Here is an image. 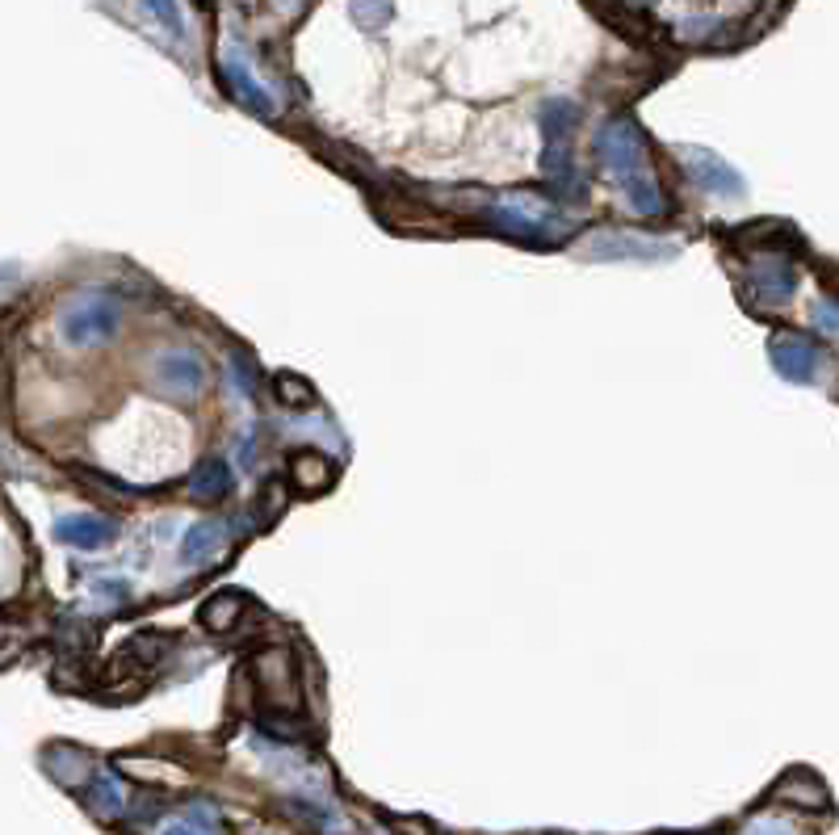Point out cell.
<instances>
[{
    "mask_svg": "<svg viewBox=\"0 0 839 835\" xmlns=\"http://www.w3.org/2000/svg\"><path fill=\"white\" fill-rule=\"evenodd\" d=\"M596 156H601V168L617 181L626 207L642 219H655L663 214V193H659V177L647 160V139L634 118H608L601 130H596Z\"/></svg>",
    "mask_w": 839,
    "mask_h": 835,
    "instance_id": "obj_1",
    "label": "cell"
},
{
    "mask_svg": "<svg viewBox=\"0 0 839 835\" xmlns=\"http://www.w3.org/2000/svg\"><path fill=\"white\" fill-rule=\"evenodd\" d=\"M676 244L668 240H642V235H596L587 244V256L596 261H629V256H668Z\"/></svg>",
    "mask_w": 839,
    "mask_h": 835,
    "instance_id": "obj_11",
    "label": "cell"
},
{
    "mask_svg": "<svg viewBox=\"0 0 839 835\" xmlns=\"http://www.w3.org/2000/svg\"><path fill=\"white\" fill-rule=\"evenodd\" d=\"M252 680L273 701V710H298V676L286 651H261L252 659Z\"/></svg>",
    "mask_w": 839,
    "mask_h": 835,
    "instance_id": "obj_5",
    "label": "cell"
},
{
    "mask_svg": "<svg viewBox=\"0 0 839 835\" xmlns=\"http://www.w3.org/2000/svg\"><path fill=\"white\" fill-rule=\"evenodd\" d=\"M235 454H240V466H252V462H256V429H248L244 437L235 441Z\"/></svg>",
    "mask_w": 839,
    "mask_h": 835,
    "instance_id": "obj_27",
    "label": "cell"
},
{
    "mask_svg": "<svg viewBox=\"0 0 839 835\" xmlns=\"http://www.w3.org/2000/svg\"><path fill=\"white\" fill-rule=\"evenodd\" d=\"M139 4L164 25L172 39H185V9H181V0H139Z\"/></svg>",
    "mask_w": 839,
    "mask_h": 835,
    "instance_id": "obj_20",
    "label": "cell"
},
{
    "mask_svg": "<svg viewBox=\"0 0 839 835\" xmlns=\"http://www.w3.org/2000/svg\"><path fill=\"white\" fill-rule=\"evenodd\" d=\"M815 324H818V332H836V303H831V298H822V303H818Z\"/></svg>",
    "mask_w": 839,
    "mask_h": 835,
    "instance_id": "obj_26",
    "label": "cell"
},
{
    "mask_svg": "<svg viewBox=\"0 0 839 835\" xmlns=\"http://www.w3.org/2000/svg\"><path fill=\"white\" fill-rule=\"evenodd\" d=\"M491 223L517 240H529V244H559L566 235V219L554 214V210L538 202V198H524V193H512V198H500L491 207Z\"/></svg>",
    "mask_w": 839,
    "mask_h": 835,
    "instance_id": "obj_3",
    "label": "cell"
},
{
    "mask_svg": "<svg viewBox=\"0 0 839 835\" xmlns=\"http://www.w3.org/2000/svg\"><path fill=\"white\" fill-rule=\"evenodd\" d=\"M168 647H172V638H168V634H139V638H130L126 655H139L144 664H156Z\"/></svg>",
    "mask_w": 839,
    "mask_h": 835,
    "instance_id": "obj_23",
    "label": "cell"
},
{
    "mask_svg": "<svg viewBox=\"0 0 839 835\" xmlns=\"http://www.w3.org/2000/svg\"><path fill=\"white\" fill-rule=\"evenodd\" d=\"M55 538L63 546H76V550H97V546L118 538V525L102 512H72V517L55 521Z\"/></svg>",
    "mask_w": 839,
    "mask_h": 835,
    "instance_id": "obj_10",
    "label": "cell"
},
{
    "mask_svg": "<svg viewBox=\"0 0 839 835\" xmlns=\"http://www.w3.org/2000/svg\"><path fill=\"white\" fill-rule=\"evenodd\" d=\"M542 135H545V144H566V130L575 126V118H580V109L571 102H563V97H554V102H545L542 105Z\"/></svg>",
    "mask_w": 839,
    "mask_h": 835,
    "instance_id": "obj_18",
    "label": "cell"
},
{
    "mask_svg": "<svg viewBox=\"0 0 839 835\" xmlns=\"http://www.w3.org/2000/svg\"><path fill=\"white\" fill-rule=\"evenodd\" d=\"M156 382L164 387L168 395H181V399H193L202 391V382H206V366H202V357L198 353H164L156 361Z\"/></svg>",
    "mask_w": 839,
    "mask_h": 835,
    "instance_id": "obj_9",
    "label": "cell"
},
{
    "mask_svg": "<svg viewBox=\"0 0 839 835\" xmlns=\"http://www.w3.org/2000/svg\"><path fill=\"white\" fill-rule=\"evenodd\" d=\"M290 479L298 492H323L332 483V462L323 454H315V450H302V454L290 458Z\"/></svg>",
    "mask_w": 839,
    "mask_h": 835,
    "instance_id": "obj_16",
    "label": "cell"
},
{
    "mask_svg": "<svg viewBox=\"0 0 839 835\" xmlns=\"http://www.w3.org/2000/svg\"><path fill=\"white\" fill-rule=\"evenodd\" d=\"M349 9H353V21L361 30H382L386 21L395 18V4H391V0H353Z\"/></svg>",
    "mask_w": 839,
    "mask_h": 835,
    "instance_id": "obj_21",
    "label": "cell"
},
{
    "mask_svg": "<svg viewBox=\"0 0 839 835\" xmlns=\"http://www.w3.org/2000/svg\"><path fill=\"white\" fill-rule=\"evenodd\" d=\"M93 592H97L102 605H126V601H130V584H126V580H97Z\"/></svg>",
    "mask_w": 839,
    "mask_h": 835,
    "instance_id": "obj_24",
    "label": "cell"
},
{
    "mask_svg": "<svg viewBox=\"0 0 839 835\" xmlns=\"http://www.w3.org/2000/svg\"><path fill=\"white\" fill-rule=\"evenodd\" d=\"M219 76L231 88V97L240 105H248L252 114H277V102H273V88L261 81V72L252 67V55L240 46L235 39H227L219 46Z\"/></svg>",
    "mask_w": 839,
    "mask_h": 835,
    "instance_id": "obj_4",
    "label": "cell"
},
{
    "mask_svg": "<svg viewBox=\"0 0 839 835\" xmlns=\"http://www.w3.org/2000/svg\"><path fill=\"white\" fill-rule=\"evenodd\" d=\"M164 835H210V827H202V823L185 818V823H172V827H164Z\"/></svg>",
    "mask_w": 839,
    "mask_h": 835,
    "instance_id": "obj_28",
    "label": "cell"
},
{
    "mask_svg": "<svg viewBox=\"0 0 839 835\" xmlns=\"http://www.w3.org/2000/svg\"><path fill=\"white\" fill-rule=\"evenodd\" d=\"M231 492V466L223 458L198 462V471L189 475V496L193 500H223Z\"/></svg>",
    "mask_w": 839,
    "mask_h": 835,
    "instance_id": "obj_14",
    "label": "cell"
},
{
    "mask_svg": "<svg viewBox=\"0 0 839 835\" xmlns=\"http://www.w3.org/2000/svg\"><path fill=\"white\" fill-rule=\"evenodd\" d=\"M46 769H51V776L60 785H72V790H84V781L93 773V764H88V755L81 748H51L46 752Z\"/></svg>",
    "mask_w": 839,
    "mask_h": 835,
    "instance_id": "obj_15",
    "label": "cell"
},
{
    "mask_svg": "<svg viewBox=\"0 0 839 835\" xmlns=\"http://www.w3.org/2000/svg\"><path fill=\"white\" fill-rule=\"evenodd\" d=\"M223 542H227V533H223V521L189 525L185 542H181V559H185L189 567L206 563V559H214V554L223 550Z\"/></svg>",
    "mask_w": 839,
    "mask_h": 835,
    "instance_id": "obj_13",
    "label": "cell"
},
{
    "mask_svg": "<svg viewBox=\"0 0 839 835\" xmlns=\"http://www.w3.org/2000/svg\"><path fill=\"white\" fill-rule=\"evenodd\" d=\"M768 353H773L776 374L789 378V382H815L818 378V349L806 336H773Z\"/></svg>",
    "mask_w": 839,
    "mask_h": 835,
    "instance_id": "obj_8",
    "label": "cell"
},
{
    "mask_svg": "<svg viewBox=\"0 0 839 835\" xmlns=\"http://www.w3.org/2000/svg\"><path fill=\"white\" fill-rule=\"evenodd\" d=\"M680 165H684V172L692 177V186L705 189V193H718V198H739V193L747 189L743 177H739L722 156L705 151V147H684V151H680Z\"/></svg>",
    "mask_w": 839,
    "mask_h": 835,
    "instance_id": "obj_6",
    "label": "cell"
},
{
    "mask_svg": "<svg viewBox=\"0 0 839 835\" xmlns=\"http://www.w3.org/2000/svg\"><path fill=\"white\" fill-rule=\"evenodd\" d=\"M240 613H244V596L240 592H219L202 605V626L214 630V634H227V630L240 626Z\"/></svg>",
    "mask_w": 839,
    "mask_h": 835,
    "instance_id": "obj_17",
    "label": "cell"
},
{
    "mask_svg": "<svg viewBox=\"0 0 839 835\" xmlns=\"http://www.w3.org/2000/svg\"><path fill=\"white\" fill-rule=\"evenodd\" d=\"M227 374H231V387H240L235 395L248 399V395H252V366H248V357H240V353L231 357V361H227Z\"/></svg>",
    "mask_w": 839,
    "mask_h": 835,
    "instance_id": "obj_25",
    "label": "cell"
},
{
    "mask_svg": "<svg viewBox=\"0 0 839 835\" xmlns=\"http://www.w3.org/2000/svg\"><path fill=\"white\" fill-rule=\"evenodd\" d=\"M123 319V303L109 290H84L76 298H67L60 311V332L67 345H97L118 332Z\"/></svg>",
    "mask_w": 839,
    "mask_h": 835,
    "instance_id": "obj_2",
    "label": "cell"
},
{
    "mask_svg": "<svg viewBox=\"0 0 839 835\" xmlns=\"http://www.w3.org/2000/svg\"><path fill=\"white\" fill-rule=\"evenodd\" d=\"M88 806H93V815L97 818H118L126 811V790H123V781H118V773H109V769H102V773H93V781H88Z\"/></svg>",
    "mask_w": 839,
    "mask_h": 835,
    "instance_id": "obj_12",
    "label": "cell"
},
{
    "mask_svg": "<svg viewBox=\"0 0 839 835\" xmlns=\"http://www.w3.org/2000/svg\"><path fill=\"white\" fill-rule=\"evenodd\" d=\"M642 4H655V0H642Z\"/></svg>",
    "mask_w": 839,
    "mask_h": 835,
    "instance_id": "obj_29",
    "label": "cell"
},
{
    "mask_svg": "<svg viewBox=\"0 0 839 835\" xmlns=\"http://www.w3.org/2000/svg\"><path fill=\"white\" fill-rule=\"evenodd\" d=\"M776 797H780V802H797V806H827V790L806 773L789 776V781L776 790Z\"/></svg>",
    "mask_w": 839,
    "mask_h": 835,
    "instance_id": "obj_19",
    "label": "cell"
},
{
    "mask_svg": "<svg viewBox=\"0 0 839 835\" xmlns=\"http://www.w3.org/2000/svg\"><path fill=\"white\" fill-rule=\"evenodd\" d=\"M794 290H797V273L785 256L768 252V256L752 261V269H747V294H752V298H760V303H789Z\"/></svg>",
    "mask_w": 839,
    "mask_h": 835,
    "instance_id": "obj_7",
    "label": "cell"
},
{
    "mask_svg": "<svg viewBox=\"0 0 839 835\" xmlns=\"http://www.w3.org/2000/svg\"><path fill=\"white\" fill-rule=\"evenodd\" d=\"M277 399H282V403H294V408H302V403H311L315 399V391H311V382H307V378L277 374Z\"/></svg>",
    "mask_w": 839,
    "mask_h": 835,
    "instance_id": "obj_22",
    "label": "cell"
}]
</instances>
